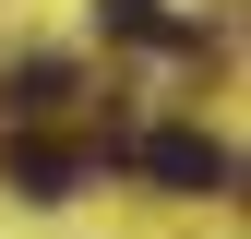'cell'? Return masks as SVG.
Listing matches in <instances>:
<instances>
[{
  "instance_id": "277c9868",
  "label": "cell",
  "mask_w": 251,
  "mask_h": 239,
  "mask_svg": "<svg viewBox=\"0 0 251 239\" xmlns=\"http://www.w3.org/2000/svg\"><path fill=\"white\" fill-rule=\"evenodd\" d=\"M96 24L108 36H155V48H203V24H168L155 0H96Z\"/></svg>"
},
{
  "instance_id": "7a4b0ae2",
  "label": "cell",
  "mask_w": 251,
  "mask_h": 239,
  "mask_svg": "<svg viewBox=\"0 0 251 239\" xmlns=\"http://www.w3.org/2000/svg\"><path fill=\"white\" fill-rule=\"evenodd\" d=\"M0 167H12L24 203H72L84 179H96V143H36V132H12V156H0Z\"/></svg>"
},
{
  "instance_id": "3957f363",
  "label": "cell",
  "mask_w": 251,
  "mask_h": 239,
  "mask_svg": "<svg viewBox=\"0 0 251 239\" xmlns=\"http://www.w3.org/2000/svg\"><path fill=\"white\" fill-rule=\"evenodd\" d=\"M72 84H84V72H72V60H24V72H12V84H0V108H12V120H24V132H36V120H60V108H72Z\"/></svg>"
},
{
  "instance_id": "6da1fadb",
  "label": "cell",
  "mask_w": 251,
  "mask_h": 239,
  "mask_svg": "<svg viewBox=\"0 0 251 239\" xmlns=\"http://www.w3.org/2000/svg\"><path fill=\"white\" fill-rule=\"evenodd\" d=\"M132 167L155 179V191H227V179H239V156H227L215 132H144Z\"/></svg>"
}]
</instances>
